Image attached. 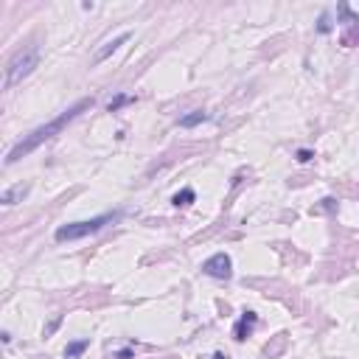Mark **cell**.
Segmentation results:
<instances>
[{"mask_svg":"<svg viewBox=\"0 0 359 359\" xmlns=\"http://www.w3.org/2000/svg\"><path fill=\"white\" fill-rule=\"evenodd\" d=\"M135 101V96H127V93H118L110 104H107V113H118L121 107H127V104H132Z\"/></svg>","mask_w":359,"mask_h":359,"instance_id":"cell-10","label":"cell"},{"mask_svg":"<svg viewBox=\"0 0 359 359\" xmlns=\"http://www.w3.org/2000/svg\"><path fill=\"white\" fill-rule=\"evenodd\" d=\"M59 323H62V314H57V317H54V320L48 323V328H45V337H48V334H54V331L59 328Z\"/></svg>","mask_w":359,"mask_h":359,"instance_id":"cell-15","label":"cell"},{"mask_svg":"<svg viewBox=\"0 0 359 359\" xmlns=\"http://www.w3.org/2000/svg\"><path fill=\"white\" fill-rule=\"evenodd\" d=\"M132 356H135L132 348H121V351H113V356L110 359H132Z\"/></svg>","mask_w":359,"mask_h":359,"instance_id":"cell-12","label":"cell"},{"mask_svg":"<svg viewBox=\"0 0 359 359\" xmlns=\"http://www.w3.org/2000/svg\"><path fill=\"white\" fill-rule=\"evenodd\" d=\"M93 104H96V99H93V96H90V99H82V101H76L73 107H68V110H65L62 115H57L54 121H48V124H43V127H37L34 132H29L20 143H17V146H12V152L6 155V166H12V163H17L20 157L31 155L34 149H40L45 141H51L54 135L62 132V129L68 127V124H71V121H76L82 113L93 110Z\"/></svg>","mask_w":359,"mask_h":359,"instance_id":"cell-1","label":"cell"},{"mask_svg":"<svg viewBox=\"0 0 359 359\" xmlns=\"http://www.w3.org/2000/svg\"><path fill=\"white\" fill-rule=\"evenodd\" d=\"M202 272L211 275V278H219V281H227L233 275V261L227 253H216L202 264Z\"/></svg>","mask_w":359,"mask_h":359,"instance_id":"cell-4","label":"cell"},{"mask_svg":"<svg viewBox=\"0 0 359 359\" xmlns=\"http://www.w3.org/2000/svg\"><path fill=\"white\" fill-rule=\"evenodd\" d=\"M29 191H31L29 183H17V185H12V188H6L3 194H0V202L6 205V208L9 205H17V202H23V197H26Z\"/></svg>","mask_w":359,"mask_h":359,"instance_id":"cell-7","label":"cell"},{"mask_svg":"<svg viewBox=\"0 0 359 359\" xmlns=\"http://www.w3.org/2000/svg\"><path fill=\"white\" fill-rule=\"evenodd\" d=\"M121 216H124V211H110V213H101V216L85 219V222H71V225L57 227L54 239H57V241H76V239H85V236H93V233L104 230L107 225L118 222Z\"/></svg>","mask_w":359,"mask_h":359,"instance_id":"cell-2","label":"cell"},{"mask_svg":"<svg viewBox=\"0 0 359 359\" xmlns=\"http://www.w3.org/2000/svg\"><path fill=\"white\" fill-rule=\"evenodd\" d=\"M37 65H40V51L37 48H29V51H23V54H17L6 68V82H3V87L12 90L15 85H20L23 79H29L31 73L37 71Z\"/></svg>","mask_w":359,"mask_h":359,"instance_id":"cell-3","label":"cell"},{"mask_svg":"<svg viewBox=\"0 0 359 359\" xmlns=\"http://www.w3.org/2000/svg\"><path fill=\"white\" fill-rule=\"evenodd\" d=\"M255 323H258V314H255V311H244V314L239 317V323L233 325V339H236V342H244V339L253 334Z\"/></svg>","mask_w":359,"mask_h":359,"instance_id":"cell-5","label":"cell"},{"mask_svg":"<svg viewBox=\"0 0 359 359\" xmlns=\"http://www.w3.org/2000/svg\"><path fill=\"white\" fill-rule=\"evenodd\" d=\"M129 37H132V34H129V31H124V34H118L115 40L104 43V48H99V51H96V57H93V65H99V62H104V59H110V57L115 54V51L121 48V45H124V43H129Z\"/></svg>","mask_w":359,"mask_h":359,"instance_id":"cell-6","label":"cell"},{"mask_svg":"<svg viewBox=\"0 0 359 359\" xmlns=\"http://www.w3.org/2000/svg\"><path fill=\"white\" fill-rule=\"evenodd\" d=\"M194 199H197V194H194V188H183V191H177V194H174V199H171V202H174L177 208H180V205H183V208H185V205H191V202H194Z\"/></svg>","mask_w":359,"mask_h":359,"instance_id":"cell-11","label":"cell"},{"mask_svg":"<svg viewBox=\"0 0 359 359\" xmlns=\"http://www.w3.org/2000/svg\"><path fill=\"white\" fill-rule=\"evenodd\" d=\"M323 208H325V211H334V208H337V199L325 197V199H323Z\"/></svg>","mask_w":359,"mask_h":359,"instance_id":"cell-16","label":"cell"},{"mask_svg":"<svg viewBox=\"0 0 359 359\" xmlns=\"http://www.w3.org/2000/svg\"><path fill=\"white\" fill-rule=\"evenodd\" d=\"M208 118H211V115L205 113V110H194V113H188V115H183V118H180V127H183V129L199 127V124H205Z\"/></svg>","mask_w":359,"mask_h":359,"instance_id":"cell-8","label":"cell"},{"mask_svg":"<svg viewBox=\"0 0 359 359\" xmlns=\"http://www.w3.org/2000/svg\"><path fill=\"white\" fill-rule=\"evenodd\" d=\"M213 359H227L225 353H213Z\"/></svg>","mask_w":359,"mask_h":359,"instance_id":"cell-17","label":"cell"},{"mask_svg":"<svg viewBox=\"0 0 359 359\" xmlns=\"http://www.w3.org/2000/svg\"><path fill=\"white\" fill-rule=\"evenodd\" d=\"M317 31H320V34H328V31H331V20H328V15L320 17V23H317Z\"/></svg>","mask_w":359,"mask_h":359,"instance_id":"cell-13","label":"cell"},{"mask_svg":"<svg viewBox=\"0 0 359 359\" xmlns=\"http://www.w3.org/2000/svg\"><path fill=\"white\" fill-rule=\"evenodd\" d=\"M87 348H90V339H73L65 345V359H79Z\"/></svg>","mask_w":359,"mask_h":359,"instance_id":"cell-9","label":"cell"},{"mask_svg":"<svg viewBox=\"0 0 359 359\" xmlns=\"http://www.w3.org/2000/svg\"><path fill=\"white\" fill-rule=\"evenodd\" d=\"M311 157H314V152H311V149H297V160H300V163H309Z\"/></svg>","mask_w":359,"mask_h":359,"instance_id":"cell-14","label":"cell"}]
</instances>
